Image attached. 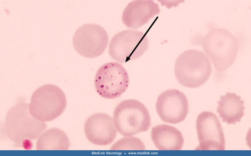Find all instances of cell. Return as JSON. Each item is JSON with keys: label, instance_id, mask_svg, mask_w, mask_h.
Masks as SVG:
<instances>
[{"label": "cell", "instance_id": "5", "mask_svg": "<svg viewBox=\"0 0 251 156\" xmlns=\"http://www.w3.org/2000/svg\"><path fill=\"white\" fill-rule=\"evenodd\" d=\"M67 104L66 95L62 90L56 85L47 84L34 92L29 110L35 119L43 122H50L63 113Z\"/></svg>", "mask_w": 251, "mask_h": 156}, {"label": "cell", "instance_id": "16", "mask_svg": "<svg viewBox=\"0 0 251 156\" xmlns=\"http://www.w3.org/2000/svg\"><path fill=\"white\" fill-rule=\"evenodd\" d=\"M145 145L139 138L127 136L115 142L111 146L112 150H145Z\"/></svg>", "mask_w": 251, "mask_h": 156}, {"label": "cell", "instance_id": "13", "mask_svg": "<svg viewBox=\"0 0 251 156\" xmlns=\"http://www.w3.org/2000/svg\"><path fill=\"white\" fill-rule=\"evenodd\" d=\"M151 139L155 147L161 150H178L182 149L184 139L181 132L175 127L167 124L152 127Z\"/></svg>", "mask_w": 251, "mask_h": 156}, {"label": "cell", "instance_id": "7", "mask_svg": "<svg viewBox=\"0 0 251 156\" xmlns=\"http://www.w3.org/2000/svg\"><path fill=\"white\" fill-rule=\"evenodd\" d=\"M129 77L126 70L116 62L105 63L97 70L94 86L97 92L102 97L113 99L120 96L126 90Z\"/></svg>", "mask_w": 251, "mask_h": 156}, {"label": "cell", "instance_id": "9", "mask_svg": "<svg viewBox=\"0 0 251 156\" xmlns=\"http://www.w3.org/2000/svg\"><path fill=\"white\" fill-rule=\"evenodd\" d=\"M196 129L199 144L196 150H224L225 140L223 130L216 115L208 111L198 116Z\"/></svg>", "mask_w": 251, "mask_h": 156}, {"label": "cell", "instance_id": "15", "mask_svg": "<svg viewBox=\"0 0 251 156\" xmlns=\"http://www.w3.org/2000/svg\"><path fill=\"white\" fill-rule=\"evenodd\" d=\"M70 146L66 133L58 128L47 129L38 138L36 143L37 150H68Z\"/></svg>", "mask_w": 251, "mask_h": 156}, {"label": "cell", "instance_id": "3", "mask_svg": "<svg viewBox=\"0 0 251 156\" xmlns=\"http://www.w3.org/2000/svg\"><path fill=\"white\" fill-rule=\"evenodd\" d=\"M174 74L181 85L195 88L204 84L210 76L211 62L203 52L195 49L187 50L176 60Z\"/></svg>", "mask_w": 251, "mask_h": 156}, {"label": "cell", "instance_id": "1", "mask_svg": "<svg viewBox=\"0 0 251 156\" xmlns=\"http://www.w3.org/2000/svg\"><path fill=\"white\" fill-rule=\"evenodd\" d=\"M46 127L45 123L31 116L29 104L22 99L9 109L5 116V133L15 147L31 149L33 146L32 141L39 137Z\"/></svg>", "mask_w": 251, "mask_h": 156}, {"label": "cell", "instance_id": "14", "mask_svg": "<svg viewBox=\"0 0 251 156\" xmlns=\"http://www.w3.org/2000/svg\"><path fill=\"white\" fill-rule=\"evenodd\" d=\"M235 93L227 92L220 96L217 103V112L223 122L229 125L240 122L245 114L244 101Z\"/></svg>", "mask_w": 251, "mask_h": 156}, {"label": "cell", "instance_id": "4", "mask_svg": "<svg viewBox=\"0 0 251 156\" xmlns=\"http://www.w3.org/2000/svg\"><path fill=\"white\" fill-rule=\"evenodd\" d=\"M113 119L117 131L125 137L146 132L151 125L147 108L142 102L134 99L120 102L114 110Z\"/></svg>", "mask_w": 251, "mask_h": 156}, {"label": "cell", "instance_id": "6", "mask_svg": "<svg viewBox=\"0 0 251 156\" xmlns=\"http://www.w3.org/2000/svg\"><path fill=\"white\" fill-rule=\"evenodd\" d=\"M148 44L145 33L131 29L123 30L112 38L109 53L113 59L123 63L140 57L148 49Z\"/></svg>", "mask_w": 251, "mask_h": 156}, {"label": "cell", "instance_id": "11", "mask_svg": "<svg viewBox=\"0 0 251 156\" xmlns=\"http://www.w3.org/2000/svg\"><path fill=\"white\" fill-rule=\"evenodd\" d=\"M84 130L88 141L99 146L111 144L115 140L117 131L111 117L102 113H95L88 117Z\"/></svg>", "mask_w": 251, "mask_h": 156}, {"label": "cell", "instance_id": "8", "mask_svg": "<svg viewBox=\"0 0 251 156\" xmlns=\"http://www.w3.org/2000/svg\"><path fill=\"white\" fill-rule=\"evenodd\" d=\"M108 41V34L103 27L96 24L87 23L76 30L73 37L72 44L80 55L93 58L104 52Z\"/></svg>", "mask_w": 251, "mask_h": 156}, {"label": "cell", "instance_id": "12", "mask_svg": "<svg viewBox=\"0 0 251 156\" xmlns=\"http://www.w3.org/2000/svg\"><path fill=\"white\" fill-rule=\"evenodd\" d=\"M160 12L158 4L154 1L134 0L125 8L122 20L127 28L136 29L147 23Z\"/></svg>", "mask_w": 251, "mask_h": 156}, {"label": "cell", "instance_id": "2", "mask_svg": "<svg viewBox=\"0 0 251 156\" xmlns=\"http://www.w3.org/2000/svg\"><path fill=\"white\" fill-rule=\"evenodd\" d=\"M236 37L225 28L210 29L202 42L203 49L218 71L222 72L236 60L238 49Z\"/></svg>", "mask_w": 251, "mask_h": 156}, {"label": "cell", "instance_id": "10", "mask_svg": "<svg viewBox=\"0 0 251 156\" xmlns=\"http://www.w3.org/2000/svg\"><path fill=\"white\" fill-rule=\"evenodd\" d=\"M156 109L160 118L164 122L176 124L183 121L189 111L185 95L176 89L166 90L159 95Z\"/></svg>", "mask_w": 251, "mask_h": 156}]
</instances>
